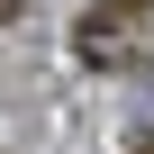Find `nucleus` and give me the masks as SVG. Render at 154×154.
<instances>
[{
	"mask_svg": "<svg viewBox=\"0 0 154 154\" xmlns=\"http://www.w3.org/2000/svg\"><path fill=\"white\" fill-rule=\"evenodd\" d=\"M9 18H18V0H0V27H9Z\"/></svg>",
	"mask_w": 154,
	"mask_h": 154,
	"instance_id": "1",
	"label": "nucleus"
}]
</instances>
